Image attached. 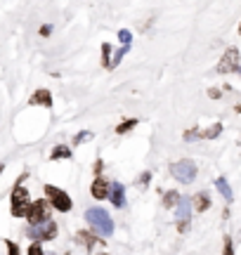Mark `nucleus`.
<instances>
[{"mask_svg": "<svg viewBox=\"0 0 241 255\" xmlns=\"http://www.w3.org/2000/svg\"><path fill=\"white\" fill-rule=\"evenodd\" d=\"M85 220H88V225H90L95 234H102V237L114 234V220L104 208H88L85 210Z\"/></svg>", "mask_w": 241, "mask_h": 255, "instance_id": "f257e3e1", "label": "nucleus"}, {"mask_svg": "<svg viewBox=\"0 0 241 255\" xmlns=\"http://www.w3.org/2000/svg\"><path fill=\"white\" fill-rule=\"evenodd\" d=\"M26 220L31 227H38V225H45L52 220V206L47 199H38V201H31V208L26 213Z\"/></svg>", "mask_w": 241, "mask_h": 255, "instance_id": "f03ea898", "label": "nucleus"}, {"mask_svg": "<svg viewBox=\"0 0 241 255\" xmlns=\"http://www.w3.org/2000/svg\"><path fill=\"white\" fill-rule=\"evenodd\" d=\"M28 208H31V199H28V191L21 184H14L12 189V199H9V213L12 218H26Z\"/></svg>", "mask_w": 241, "mask_h": 255, "instance_id": "7ed1b4c3", "label": "nucleus"}, {"mask_svg": "<svg viewBox=\"0 0 241 255\" xmlns=\"http://www.w3.org/2000/svg\"><path fill=\"white\" fill-rule=\"evenodd\" d=\"M45 196H47V201H50V206H52L57 213H69V210L74 208L71 196H69L64 189L55 187V184H45Z\"/></svg>", "mask_w": 241, "mask_h": 255, "instance_id": "20e7f679", "label": "nucleus"}, {"mask_svg": "<svg viewBox=\"0 0 241 255\" xmlns=\"http://www.w3.org/2000/svg\"><path fill=\"white\" fill-rule=\"evenodd\" d=\"M170 175L175 177L177 182H182V184L194 182V177H196V163H194V161H189V158L175 161V163H170Z\"/></svg>", "mask_w": 241, "mask_h": 255, "instance_id": "39448f33", "label": "nucleus"}, {"mask_svg": "<svg viewBox=\"0 0 241 255\" xmlns=\"http://www.w3.org/2000/svg\"><path fill=\"white\" fill-rule=\"evenodd\" d=\"M57 232H59V229H57L55 220H50V222H45V225H38V227H31V225H28V229H26V234L33 239V241H38V244H40V241L55 239Z\"/></svg>", "mask_w": 241, "mask_h": 255, "instance_id": "423d86ee", "label": "nucleus"}, {"mask_svg": "<svg viewBox=\"0 0 241 255\" xmlns=\"http://www.w3.org/2000/svg\"><path fill=\"white\" fill-rule=\"evenodd\" d=\"M239 69V50L237 47H230L223 55L220 64H218V73H232Z\"/></svg>", "mask_w": 241, "mask_h": 255, "instance_id": "0eeeda50", "label": "nucleus"}, {"mask_svg": "<svg viewBox=\"0 0 241 255\" xmlns=\"http://www.w3.org/2000/svg\"><path fill=\"white\" fill-rule=\"evenodd\" d=\"M109 187H112V182H109L107 177H102V175H97L93 180V184H90V194H93L97 201L109 199Z\"/></svg>", "mask_w": 241, "mask_h": 255, "instance_id": "6e6552de", "label": "nucleus"}, {"mask_svg": "<svg viewBox=\"0 0 241 255\" xmlns=\"http://www.w3.org/2000/svg\"><path fill=\"white\" fill-rule=\"evenodd\" d=\"M109 199H112L114 208H123V206H125V189H123V184L112 182V187H109Z\"/></svg>", "mask_w": 241, "mask_h": 255, "instance_id": "1a4fd4ad", "label": "nucleus"}, {"mask_svg": "<svg viewBox=\"0 0 241 255\" xmlns=\"http://www.w3.org/2000/svg\"><path fill=\"white\" fill-rule=\"evenodd\" d=\"M31 104L33 107H52V92L50 90H38V92H33L31 95Z\"/></svg>", "mask_w": 241, "mask_h": 255, "instance_id": "9d476101", "label": "nucleus"}, {"mask_svg": "<svg viewBox=\"0 0 241 255\" xmlns=\"http://www.w3.org/2000/svg\"><path fill=\"white\" fill-rule=\"evenodd\" d=\"M177 220L180 222L189 220V199L187 196H180V201H177Z\"/></svg>", "mask_w": 241, "mask_h": 255, "instance_id": "9b49d317", "label": "nucleus"}, {"mask_svg": "<svg viewBox=\"0 0 241 255\" xmlns=\"http://www.w3.org/2000/svg\"><path fill=\"white\" fill-rule=\"evenodd\" d=\"M194 208L199 210V213H206V210L211 208V199H208L206 191H201V194H196L194 196Z\"/></svg>", "mask_w": 241, "mask_h": 255, "instance_id": "f8f14e48", "label": "nucleus"}, {"mask_svg": "<svg viewBox=\"0 0 241 255\" xmlns=\"http://www.w3.org/2000/svg\"><path fill=\"white\" fill-rule=\"evenodd\" d=\"M215 187H218V191H220V194H223L227 201L234 199V196H232V187L227 184V180H225V177H218V180H215Z\"/></svg>", "mask_w": 241, "mask_h": 255, "instance_id": "ddd939ff", "label": "nucleus"}, {"mask_svg": "<svg viewBox=\"0 0 241 255\" xmlns=\"http://www.w3.org/2000/svg\"><path fill=\"white\" fill-rule=\"evenodd\" d=\"M50 158H52V161H57V158H71V149H69V146H55V149H52V154H50Z\"/></svg>", "mask_w": 241, "mask_h": 255, "instance_id": "4468645a", "label": "nucleus"}, {"mask_svg": "<svg viewBox=\"0 0 241 255\" xmlns=\"http://www.w3.org/2000/svg\"><path fill=\"white\" fill-rule=\"evenodd\" d=\"M135 126H137V121L135 119H125L120 126H116V135H125V132H130Z\"/></svg>", "mask_w": 241, "mask_h": 255, "instance_id": "2eb2a0df", "label": "nucleus"}, {"mask_svg": "<svg viewBox=\"0 0 241 255\" xmlns=\"http://www.w3.org/2000/svg\"><path fill=\"white\" fill-rule=\"evenodd\" d=\"M220 132H223V126H220V123H215V126H211L208 130H204V132H201V139H215Z\"/></svg>", "mask_w": 241, "mask_h": 255, "instance_id": "dca6fc26", "label": "nucleus"}, {"mask_svg": "<svg viewBox=\"0 0 241 255\" xmlns=\"http://www.w3.org/2000/svg\"><path fill=\"white\" fill-rule=\"evenodd\" d=\"M177 201H180V194H177V191H166V196H163V206H166V208H175Z\"/></svg>", "mask_w": 241, "mask_h": 255, "instance_id": "f3484780", "label": "nucleus"}, {"mask_svg": "<svg viewBox=\"0 0 241 255\" xmlns=\"http://www.w3.org/2000/svg\"><path fill=\"white\" fill-rule=\"evenodd\" d=\"M102 64L107 69H112V45L109 43H102Z\"/></svg>", "mask_w": 241, "mask_h": 255, "instance_id": "a211bd4d", "label": "nucleus"}, {"mask_svg": "<svg viewBox=\"0 0 241 255\" xmlns=\"http://www.w3.org/2000/svg\"><path fill=\"white\" fill-rule=\"evenodd\" d=\"M76 239H78V241H83L88 248L95 246V237H90V232H78V234H76Z\"/></svg>", "mask_w": 241, "mask_h": 255, "instance_id": "6ab92c4d", "label": "nucleus"}, {"mask_svg": "<svg viewBox=\"0 0 241 255\" xmlns=\"http://www.w3.org/2000/svg\"><path fill=\"white\" fill-rule=\"evenodd\" d=\"M90 137H93V132H88V130H83V132H78V135L74 137V142H76V144H83V142H88Z\"/></svg>", "mask_w": 241, "mask_h": 255, "instance_id": "aec40b11", "label": "nucleus"}, {"mask_svg": "<svg viewBox=\"0 0 241 255\" xmlns=\"http://www.w3.org/2000/svg\"><path fill=\"white\" fill-rule=\"evenodd\" d=\"M119 40H120V43H123L125 47H128V45H130V40H132L130 31H125V28H123V31H119Z\"/></svg>", "mask_w": 241, "mask_h": 255, "instance_id": "412c9836", "label": "nucleus"}, {"mask_svg": "<svg viewBox=\"0 0 241 255\" xmlns=\"http://www.w3.org/2000/svg\"><path fill=\"white\" fill-rule=\"evenodd\" d=\"M28 255H45V253H43V246H40L38 241H33L31 248H28Z\"/></svg>", "mask_w": 241, "mask_h": 255, "instance_id": "4be33fe9", "label": "nucleus"}, {"mask_svg": "<svg viewBox=\"0 0 241 255\" xmlns=\"http://www.w3.org/2000/svg\"><path fill=\"white\" fill-rule=\"evenodd\" d=\"M194 137H201V130H199V128H192V130H187V132H185V139H187V142H192Z\"/></svg>", "mask_w": 241, "mask_h": 255, "instance_id": "5701e85b", "label": "nucleus"}, {"mask_svg": "<svg viewBox=\"0 0 241 255\" xmlns=\"http://www.w3.org/2000/svg\"><path fill=\"white\" fill-rule=\"evenodd\" d=\"M223 255H234V246H232V239H230V237L225 239V248H223Z\"/></svg>", "mask_w": 241, "mask_h": 255, "instance_id": "b1692460", "label": "nucleus"}, {"mask_svg": "<svg viewBox=\"0 0 241 255\" xmlns=\"http://www.w3.org/2000/svg\"><path fill=\"white\" fill-rule=\"evenodd\" d=\"M5 246H7V253L9 255H19V246L14 244V241H9V239H7V241H5Z\"/></svg>", "mask_w": 241, "mask_h": 255, "instance_id": "393cba45", "label": "nucleus"}, {"mask_svg": "<svg viewBox=\"0 0 241 255\" xmlns=\"http://www.w3.org/2000/svg\"><path fill=\"white\" fill-rule=\"evenodd\" d=\"M125 52H128V47L123 45V47H120V50H119V52H116V57H114V62H112V66H116V64H119V62H120V59H123V55H125Z\"/></svg>", "mask_w": 241, "mask_h": 255, "instance_id": "a878e982", "label": "nucleus"}, {"mask_svg": "<svg viewBox=\"0 0 241 255\" xmlns=\"http://www.w3.org/2000/svg\"><path fill=\"white\" fill-rule=\"evenodd\" d=\"M50 33H52V26H50V24H45V26L40 28V36H50Z\"/></svg>", "mask_w": 241, "mask_h": 255, "instance_id": "bb28decb", "label": "nucleus"}, {"mask_svg": "<svg viewBox=\"0 0 241 255\" xmlns=\"http://www.w3.org/2000/svg\"><path fill=\"white\" fill-rule=\"evenodd\" d=\"M149 177H151V175H149V173H144V175H142V177H139V182H142V184H147V182H149Z\"/></svg>", "mask_w": 241, "mask_h": 255, "instance_id": "cd10ccee", "label": "nucleus"}, {"mask_svg": "<svg viewBox=\"0 0 241 255\" xmlns=\"http://www.w3.org/2000/svg\"><path fill=\"white\" fill-rule=\"evenodd\" d=\"M2 170H5V165H2V163H0V173H2Z\"/></svg>", "mask_w": 241, "mask_h": 255, "instance_id": "c85d7f7f", "label": "nucleus"}, {"mask_svg": "<svg viewBox=\"0 0 241 255\" xmlns=\"http://www.w3.org/2000/svg\"><path fill=\"white\" fill-rule=\"evenodd\" d=\"M239 33H241V28H239Z\"/></svg>", "mask_w": 241, "mask_h": 255, "instance_id": "c756f323", "label": "nucleus"}]
</instances>
